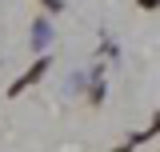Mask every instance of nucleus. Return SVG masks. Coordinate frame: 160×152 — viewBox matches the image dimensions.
I'll use <instances>...</instances> for the list:
<instances>
[{"label": "nucleus", "instance_id": "1", "mask_svg": "<svg viewBox=\"0 0 160 152\" xmlns=\"http://www.w3.org/2000/svg\"><path fill=\"white\" fill-rule=\"evenodd\" d=\"M44 68H48V60H36V64H32L28 72L20 76V80H16V84H12V88H8V92H12V96H16V92H24V88H28L32 80H40V76H44Z\"/></svg>", "mask_w": 160, "mask_h": 152}, {"label": "nucleus", "instance_id": "2", "mask_svg": "<svg viewBox=\"0 0 160 152\" xmlns=\"http://www.w3.org/2000/svg\"><path fill=\"white\" fill-rule=\"evenodd\" d=\"M152 4H160V0H140V8H152Z\"/></svg>", "mask_w": 160, "mask_h": 152}]
</instances>
